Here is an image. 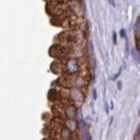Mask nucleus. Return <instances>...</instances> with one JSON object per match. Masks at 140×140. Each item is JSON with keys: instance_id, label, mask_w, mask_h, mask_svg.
Instances as JSON below:
<instances>
[{"instance_id": "obj_1", "label": "nucleus", "mask_w": 140, "mask_h": 140, "mask_svg": "<svg viewBox=\"0 0 140 140\" xmlns=\"http://www.w3.org/2000/svg\"><path fill=\"white\" fill-rule=\"evenodd\" d=\"M136 37H137V41L138 40V32H139V22H138V19L137 20V23H136Z\"/></svg>"}, {"instance_id": "obj_3", "label": "nucleus", "mask_w": 140, "mask_h": 140, "mask_svg": "<svg viewBox=\"0 0 140 140\" xmlns=\"http://www.w3.org/2000/svg\"><path fill=\"white\" fill-rule=\"evenodd\" d=\"M121 35L123 38H125L126 37V35H125V32H124V29H122L121 30Z\"/></svg>"}, {"instance_id": "obj_4", "label": "nucleus", "mask_w": 140, "mask_h": 140, "mask_svg": "<svg viewBox=\"0 0 140 140\" xmlns=\"http://www.w3.org/2000/svg\"><path fill=\"white\" fill-rule=\"evenodd\" d=\"M109 2H110V4H112V5H113V6H116L115 3H114V0H109Z\"/></svg>"}, {"instance_id": "obj_2", "label": "nucleus", "mask_w": 140, "mask_h": 140, "mask_svg": "<svg viewBox=\"0 0 140 140\" xmlns=\"http://www.w3.org/2000/svg\"><path fill=\"white\" fill-rule=\"evenodd\" d=\"M113 39H114V43H117V33L116 32H113Z\"/></svg>"}]
</instances>
